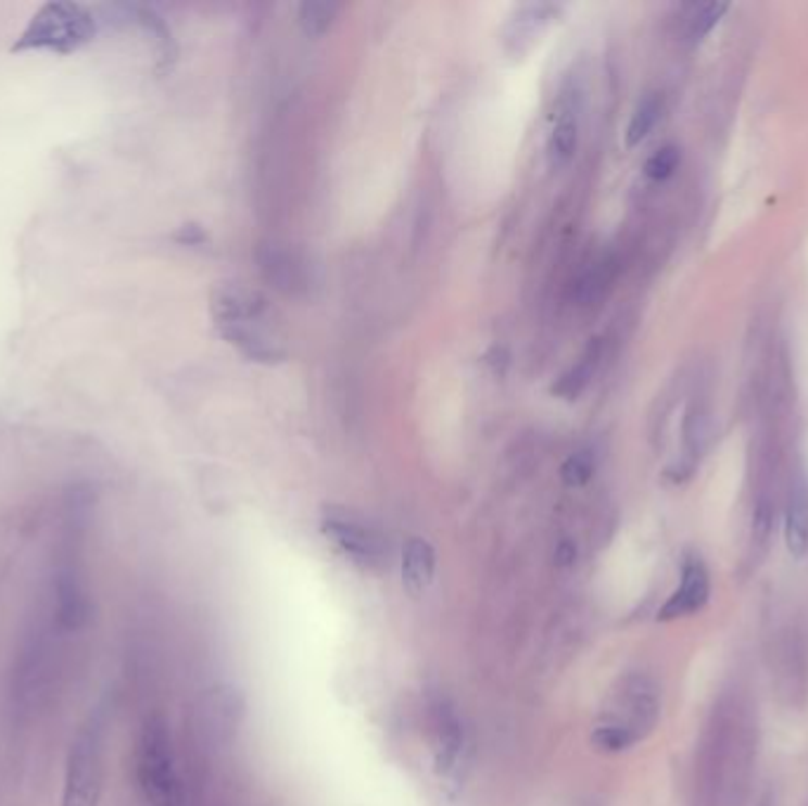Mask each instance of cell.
Returning a JSON list of instances; mask_svg holds the SVG:
<instances>
[{
  "label": "cell",
  "mask_w": 808,
  "mask_h": 806,
  "mask_svg": "<svg viewBox=\"0 0 808 806\" xmlns=\"http://www.w3.org/2000/svg\"><path fill=\"white\" fill-rule=\"evenodd\" d=\"M662 110H665V100L662 96H657V92H651V96H645L639 102L627 126V136H624L627 147H639L645 138L651 136L653 128L657 126V121L662 118Z\"/></svg>",
  "instance_id": "4fadbf2b"
},
{
  "label": "cell",
  "mask_w": 808,
  "mask_h": 806,
  "mask_svg": "<svg viewBox=\"0 0 808 806\" xmlns=\"http://www.w3.org/2000/svg\"><path fill=\"white\" fill-rule=\"evenodd\" d=\"M96 17L78 3H46L26 29L20 34L12 50H52L74 52L96 36Z\"/></svg>",
  "instance_id": "6da1fadb"
},
{
  "label": "cell",
  "mask_w": 808,
  "mask_h": 806,
  "mask_svg": "<svg viewBox=\"0 0 808 806\" xmlns=\"http://www.w3.org/2000/svg\"><path fill=\"white\" fill-rule=\"evenodd\" d=\"M725 12H729V5L725 3L695 5L689 22H685V36H689L693 43H697V40H703L707 34L714 32V26L723 20Z\"/></svg>",
  "instance_id": "e0dca14e"
},
{
  "label": "cell",
  "mask_w": 808,
  "mask_h": 806,
  "mask_svg": "<svg viewBox=\"0 0 808 806\" xmlns=\"http://www.w3.org/2000/svg\"><path fill=\"white\" fill-rule=\"evenodd\" d=\"M681 166V150L677 144H665L659 147L657 152H653L648 156V161H645V176H648L651 180L655 182H665L669 180L673 173H677V168Z\"/></svg>",
  "instance_id": "d6986e66"
},
{
  "label": "cell",
  "mask_w": 808,
  "mask_h": 806,
  "mask_svg": "<svg viewBox=\"0 0 808 806\" xmlns=\"http://www.w3.org/2000/svg\"><path fill=\"white\" fill-rule=\"evenodd\" d=\"M138 778L147 802L152 806L178 804V773L171 733L164 719L152 717L144 721L138 743Z\"/></svg>",
  "instance_id": "7a4b0ae2"
},
{
  "label": "cell",
  "mask_w": 808,
  "mask_h": 806,
  "mask_svg": "<svg viewBox=\"0 0 808 806\" xmlns=\"http://www.w3.org/2000/svg\"><path fill=\"white\" fill-rule=\"evenodd\" d=\"M435 577V549L424 537H409L402 549V584L409 596H424Z\"/></svg>",
  "instance_id": "30bf717a"
},
{
  "label": "cell",
  "mask_w": 808,
  "mask_h": 806,
  "mask_svg": "<svg viewBox=\"0 0 808 806\" xmlns=\"http://www.w3.org/2000/svg\"><path fill=\"white\" fill-rule=\"evenodd\" d=\"M321 532L327 540L348 556L353 563L365 568H379L386 561V542L383 537L369 528L359 518L343 512H327L321 518Z\"/></svg>",
  "instance_id": "277c9868"
},
{
  "label": "cell",
  "mask_w": 808,
  "mask_h": 806,
  "mask_svg": "<svg viewBox=\"0 0 808 806\" xmlns=\"http://www.w3.org/2000/svg\"><path fill=\"white\" fill-rule=\"evenodd\" d=\"M657 719H659L657 687L648 677L636 675L624 681L622 693H619V711H613L605 721L619 723V727L627 729L641 743L643 738L657 727Z\"/></svg>",
  "instance_id": "8992f818"
},
{
  "label": "cell",
  "mask_w": 808,
  "mask_h": 806,
  "mask_svg": "<svg viewBox=\"0 0 808 806\" xmlns=\"http://www.w3.org/2000/svg\"><path fill=\"white\" fill-rule=\"evenodd\" d=\"M598 355H601V343L594 341V343H591V345L586 348V353H584L582 357H579L577 365L570 367V369L565 371V374L560 376V379L556 381L554 393L560 395V398H565V400H575L579 393L584 391L586 383H589V379H591V374H594L596 362H598Z\"/></svg>",
  "instance_id": "5bb4252c"
},
{
  "label": "cell",
  "mask_w": 808,
  "mask_h": 806,
  "mask_svg": "<svg viewBox=\"0 0 808 806\" xmlns=\"http://www.w3.org/2000/svg\"><path fill=\"white\" fill-rule=\"evenodd\" d=\"M269 305L265 295L244 287H220L211 295V315L213 322H230L244 317L267 315Z\"/></svg>",
  "instance_id": "8fae6325"
},
{
  "label": "cell",
  "mask_w": 808,
  "mask_h": 806,
  "mask_svg": "<svg viewBox=\"0 0 808 806\" xmlns=\"http://www.w3.org/2000/svg\"><path fill=\"white\" fill-rule=\"evenodd\" d=\"M785 546L792 558H806L808 554V480L804 474H797L790 482L787 502H785V520H783Z\"/></svg>",
  "instance_id": "ba28073f"
},
{
  "label": "cell",
  "mask_w": 808,
  "mask_h": 806,
  "mask_svg": "<svg viewBox=\"0 0 808 806\" xmlns=\"http://www.w3.org/2000/svg\"><path fill=\"white\" fill-rule=\"evenodd\" d=\"M594 474H596V459H594V454L586 450L570 454L560 466V480L568 488H584L586 482L594 478Z\"/></svg>",
  "instance_id": "ac0fdd59"
},
{
  "label": "cell",
  "mask_w": 808,
  "mask_h": 806,
  "mask_svg": "<svg viewBox=\"0 0 808 806\" xmlns=\"http://www.w3.org/2000/svg\"><path fill=\"white\" fill-rule=\"evenodd\" d=\"M577 142H579L577 118H572L570 114H563L558 118L556 128H554V136H551V142H548L551 159H554L556 164H565V161H570L575 156Z\"/></svg>",
  "instance_id": "2e32d148"
},
{
  "label": "cell",
  "mask_w": 808,
  "mask_h": 806,
  "mask_svg": "<svg viewBox=\"0 0 808 806\" xmlns=\"http://www.w3.org/2000/svg\"><path fill=\"white\" fill-rule=\"evenodd\" d=\"M778 657L780 675L787 681V693H806V653L794 629H787L785 637L778 641Z\"/></svg>",
  "instance_id": "7c38bea8"
},
{
  "label": "cell",
  "mask_w": 808,
  "mask_h": 806,
  "mask_svg": "<svg viewBox=\"0 0 808 806\" xmlns=\"http://www.w3.org/2000/svg\"><path fill=\"white\" fill-rule=\"evenodd\" d=\"M339 3H327V0H307L299 8V24L307 36H321L329 32L336 15H339Z\"/></svg>",
  "instance_id": "9a60e30c"
},
{
  "label": "cell",
  "mask_w": 808,
  "mask_h": 806,
  "mask_svg": "<svg viewBox=\"0 0 808 806\" xmlns=\"http://www.w3.org/2000/svg\"><path fill=\"white\" fill-rule=\"evenodd\" d=\"M215 329L247 360L261 362V365H279L289 355L285 341H281L279 331L273 327L267 315L218 322Z\"/></svg>",
  "instance_id": "5b68a950"
},
{
  "label": "cell",
  "mask_w": 808,
  "mask_h": 806,
  "mask_svg": "<svg viewBox=\"0 0 808 806\" xmlns=\"http://www.w3.org/2000/svg\"><path fill=\"white\" fill-rule=\"evenodd\" d=\"M709 572L707 566L699 556H689L683 561L681 568V584L669 596V601L659 610V620H679V617H689L697 610H703L709 601Z\"/></svg>",
  "instance_id": "52a82bcc"
},
{
  "label": "cell",
  "mask_w": 808,
  "mask_h": 806,
  "mask_svg": "<svg viewBox=\"0 0 808 806\" xmlns=\"http://www.w3.org/2000/svg\"><path fill=\"white\" fill-rule=\"evenodd\" d=\"M433 735H435V767L442 776H452L459 769L464 757V727L456 711L440 703L433 715Z\"/></svg>",
  "instance_id": "9c48e42d"
},
{
  "label": "cell",
  "mask_w": 808,
  "mask_h": 806,
  "mask_svg": "<svg viewBox=\"0 0 808 806\" xmlns=\"http://www.w3.org/2000/svg\"><path fill=\"white\" fill-rule=\"evenodd\" d=\"M102 738L96 727L84 729L72 745L64 773L62 806H100Z\"/></svg>",
  "instance_id": "3957f363"
}]
</instances>
